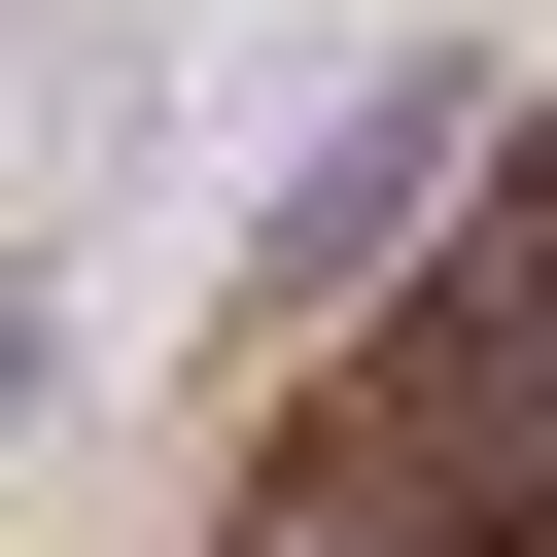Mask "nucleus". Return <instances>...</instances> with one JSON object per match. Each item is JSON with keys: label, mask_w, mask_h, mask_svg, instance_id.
I'll return each mask as SVG.
<instances>
[{"label": "nucleus", "mask_w": 557, "mask_h": 557, "mask_svg": "<svg viewBox=\"0 0 557 557\" xmlns=\"http://www.w3.org/2000/svg\"><path fill=\"white\" fill-rule=\"evenodd\" d=\"M487 139H522V70H487V35H418V70H383V104H348V139H313V174H278V244H244V313H278V348H313V313H348V278H418V209H453V174H487Z\"/></svg>", "instance_id": "f257e3e1"}]
</instances>
